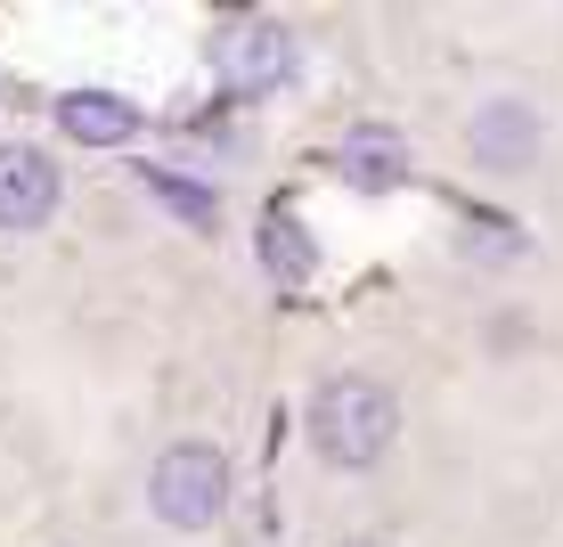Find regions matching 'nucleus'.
I'll list each match as a JSON object with an SVG mask.
<instances>
[{"label": "nucleus", "instance_id": "f257e3e1", "mask_svg": "<svg viewBox=\"0 0 563 547\" xmlns=\"http://www.w3.org/2000/svg\"><path fill=\"white\" fill-rule=\"evenodd\" d=\"M302 434L319 449L327 466H343V474H367V466L393 458L400 441V401L384 376H367V368H343V376H327L319 393L302 408Z\"/></svg>", "mask_w": 563, "mask_h": 547}, {"label": "nucleus", "instance_id": "f03ea898", "mask_svg": "<svg viewBox=\"0 0 563 547\" xmlns=\"http://www.w3.org/2000/svg\"><path fill=\"white\" fill-rule=\"evenodd\" d=\"M147 506L164 532H212L229 515V458L212 441H172L147 466Z\"/></svg>", "mask_w": 563, "mask_h": 547}, {"label": "nucleus", "instance_id": "7ed1b4c3", "mask_svg": "<svg viewBox=\"0 0 563 547\" xmlns=\"http://www.w3.org/2000/svg\"><path fill=\"white\" fill-rule=\"evenodd\" d=\"M212 66H221V83L238 90V99H262V90H278L286 74H295V42H286V25H229L221 42H212Z\"/></svg>", "mask_w": 563, "mask_h": 547}, {"label": "nucleus", "instance_id": "20e7f679", "mask_svg": "<svg viewBox=\"0 0 563 547\" xmlns=\"http://www.w3.org/2000/svg\"><path fill=\"white\" fill-rule=\"evenodd\" d=\"M57 197H66V180H57V155L9 140L0 147V238H25V229H42Z\"/></svg>", "mask_w": 563, "mask_h": 547}, {"label": "nucleus", "instance_id": "39448f33", "mask_svg": "<svg viewBox=\"0 0 563 547\" xmlns=\"http://www.w3.org/2000/svg\"><path fill=\"white\" fill-rule=\"evenodd\" d=\"M539 140H548V131H539V107H522V99H490L465 123V147H474L482 172H531Z\"/></svg>", "mask_w": 563, "mask_h": 547}, {"label": "nucleus", "instance_id": "423d86ee", "mask_svg": "<svg viewBox=\"0 0 563 547\" xmlns=\"http://www.w3.org/2000/svg\"><path fill=\"white\" fill-rule=\"evenodd\" d=\"M57 123L82 147H123L131 131H140V107L114 99V90H66V99H57Z\"/></svg>", "mask_w": 563, "mask_h": 547}, {"label": "nucleus", "instance_id": "0eeeda50", "mask_svg": "<svg viewBox=\"0 0 563 547\" xmlns=\"http://www.w3.org/2000/svg\"><path fill=\"white\" fill-rule=\"evenodd\" d=\"M343 172H352L360 188H400V180H409V147H400V131L360 123L352 140H343Z\"/></svg>", "mask_w": 563, "mask_h": 547}, {"label": "nucleus", "instance_id": "6e6552de", "mask_svg": "<svg viewBox=\"0 0 563 547\" xmlns=\"http://www.w3.org/2000/svg\"><path fill=\"white\" fill-rule=\"evenodd\" d=\"M335 547H384V539H335Z\"/></svg>", "mask_w": 563, "mask_h": 547}]
</instances>
